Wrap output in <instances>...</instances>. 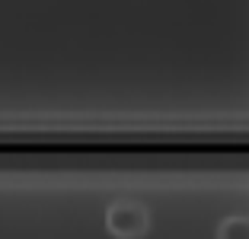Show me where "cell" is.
<instances>
[{"label": "cell", "mask_w": 249, "mask_h": 239, "mask_svg": "<svg viewBox=\"0 0 249 239\" xmlns=\"http://www.w3.org/2000/svg\"><path fill=\"white\" fill-rule=\"evenodd\" d=\"M10 3V0H3ZM26 7H52V10H124L131 3H144L154 7L157 0H19ZM236 3H249V0H236Z\"/></svg>", "instance_id": "obj_1"}, {"label": "cell", "mask_w": 249, "mask_h": 239, "mask_svg": "<svg viewBox=\"0 0 249 239\" xmlns=\"http://www.w3.org/2000/svg\"><path fill=\"white\" fill-rule=\"evenodd\" d=\"M214 239H249V210L220 214V220L214 223Z\"/></svg>", "instance_id": "obj_2"}]
</instances>
